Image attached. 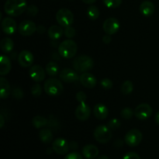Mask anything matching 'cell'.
I'll list each match as a JSON object with an SVG mask.
<instances>
[{"instance_id":"1","label":"cell","mask_w":159,"mask_h":159,"mask_svg":"<svg viewBox=\"0 0 159 159\" xmlns=\"http://www.w3.org/2000/svg\"><path fill=\"white\" fill-rule=\"evenodd\" d=\"M26 10V0H7L4 5L5 12L10 16H18Z\"/></svg>"},{"instance_id":"2","label":"cell","mask_w":159,"mask_h":159,"mask_svg":"<svg viewBox=\"0 0 159 159\" xmlns=\"http://www.w3.org/2000/svg\"><path fill=\"white\" fill-rule=\"evenodd\" d=\"M73 68L77 72H88L92 70L94 66V61L93 58L87 55H80L76 57L73 61Z\"/></svg>"},{"instance_id":"3","label":"cell","mask_w":159,"mask_h":159,"mask_svg":"<svg viewBox=\"0 0 159 159\" xmlns=\"http://www.w3.org/2000/svg\"><path fill=\"white\" fill-rule=\"evenodd\" d=\"M78 51V46L72 40H65L60 43L58 53L61 57L66 59H71L75 57Z\"/></svg>"},{"instance_id":"4","label":"cell","mask_w":159,"mask_h":159,"mask_svg":"<svg viewBox=\"0 0 159 159\" xmlns=\"http://www.w3.org/2000/svg\"><path fill=\"white\" fill-rule=\"evenodd\" d=\"M44 92L50 96H57L63 92V85L60 80L54 78L45 81L43 85Z\"/></svg>"},{"instance_id":"5","label":"cell","mask_w":159,"mask_h":159,"mask_svg":"<svg viewBox=\"0 0 159 159\" xmlns=\"http://www.w3.org/2000/svg\"><path fill=\"white\" fill-rule=\"evenodd\" d=\"M56 20L63 27L71 26L74 22V15L71 10L66 8L60 9L56 13Z\"/></svg>"},{"instance_id":"6","label":"cell","mask_w":159,"mask_h":159,"mask_svg":"<svg viewBox=\"0 0 159 159\" xmlns=\"http://www.w3.org/2000/svg\"><path fill=\"white\" fill-rule=\"evenodd\" d=\"M93 136L96 141L101 144H106L111 140L112 132L107 126L99 125L95 129Z\"/></svg>"},{"instance_id":"7","label":"cell","mask_w":159,"mask_h":159,"mask_svg":"<svg viewBox=\"0 0 159 159\" xmlns=\"http://www.w3.org/2000/svg\"><path fill=\"white\" fill-rule=\"evenodd\" d=\"M142 139V133L139 130L132 129L126 134L124 141L130 147H136V146L139 145Z\"/></svg>"},{"instance_id":"8","label":"cell","mask_w":159,"mask_h":159,"mask_svg":"<svg viewBox=\"0 0 159 159\" xmlns=\"http://www.w3.org/2000/svg\"><path fill=\"white\" fill-rule=\"evenodd\" d=\"M152 107L148 103H141L138 105L134 110V116L141 120H144L152 115Z\"/></svg>"},{"instance_id":"9","label":"cell","mask_w":159,"mask_h":159,"mask_svg":"<svg viewBox=\"0 0 159 159\" xmlns=\"http://www.w3.org/2000/svg\"><path fill=\"white\" fill-rule=\"evenodd\" d=\"M37 30V26L31 20H23L19 25V33L23 37H29Z\"/></svg>"},{"instance_id":"10","label":"cell","mask_w":159,"mask_h":159,"mask_svg":"<svg viewBox=\"0 0 159 159\" xmlns=\"http://www.w3.org/2000/svg\"><path fill=\"white\" fill-rule=\"evenodd\" d=\"M102 28L106 34L109 35H113L119 30L120 23L117 19L114 17H110L104 21Z\"/></svg>"},{"instance_id":"11","label":"cell","mask_w":159,"mask_h":159,"mask_svg":"<svg viewBox=\"0 0 159 159\" xmlns=\"http://www.w3.org/2000/svg\"><path fill=\"white\" fill-rule=\"evenodd\" d=\"M52 148L57 155H63L68 152L70 149L69 143L64 138H57L52 144Z\"/></svg>"},{"instance_id":"12","label":"cell","mask_w":159,"mask_h":159,"mask_svg":"<svg viewBox=\"0 0 159 159\" xmlns=\"http://www.w3.org/2000/svg\"><path fill=\"white\" fill-rule=\"evenodd\" d=\"M91 115V108L85 102H81L75 110V116L81 121H85Z\"/></svg>"},{"instance_id":"13","label":"cell","mask_w":159,"mask_h":159,"mask_svg":"<svg viewBox=\"0 0 159 159\" xmlns=\"http://www.w3.org/2000/svg\"><path fill=\"white\" fill-rule=\"evenodd\" d=\"M61 80L67 83H71L75 82L79 79V76L75 70L70 69V68H65L62 70L59 74Z\"/></svg>"},{"instance_id":"14","label":"cell","mask_w":159,"mask_h":159,"mask_svg":"<svg viewBox=\"0 0 159 159\" xmlns=\"http://www.w3.org/2000/svg\"><path fill=\"white\" fill-rule=\"evenodd\" d=\"M34 57L32 53L29 51H22L18 55V62L20 66L23 68L30 67L34 63Z\"/></svg>"},{"instance_id":"15","label":"cell","mask_w":159,"mask_h":159,"mask_svg":"<svg viewBox=\"0 0 159 159\" xmlns=\"http://www.w3.org/2000/svg\"><path fill=\"white\" fill-rule=\"evenodd\" d=\"M2 30L7 35H12L16 32L17 25L15 20L12 17H6L2 20L1 23Z\"/></svg>"},{"instance_id":"16","label":"cell","mask_w":159,"mask_h":159,"mask_svg":"<svg viewBox=\"0 0 159 159\" xmlns=\"http://www.w3.org/2000/svg\"><path fill=\"white\" fill-rule=\"evenodd\" d=\"M31 79L37 82H40L45 79V71L40 65H36L31 67L29 70Z\"/></svg>"},{"instance_id":"17","label":"cell","mask_w":159,"mask_h":159,"mask_svg":"<svg viewBox=\"0 0 159 159\" xmlns=\"http://www.w3.org/2000/svg\"><path fill=\"white\" fill-rule=\"evenodd\" d=\"M80 82L84 87L87 89H93L97 85L96 78L91 73L84 72L82 73L79 78Z\"/></svg>"},{"instance_id":"18","label":"cell","mask_w":159,"mask_h":159,"mask_svg":"<svg viewBox=\"0 0 159 159\" xmlns=\"http://www.w3.org/2000/svg\"><path fill=\"white\" fill-rule=\"evenodd\" d=\"M155 11V6L151 1H144L140 6V12L144 16L149 17L154 14Z\"/></svg>"},{"instance_id":"19","label":"cell","mask_w":159,"mask_h":159,"mask_svg":"<svg viewBox=\"0 0 159 159\" xmlns=\"http://www.w3.org/2000/svg\"><path fill=\"white\" fill-rule=\"evenodd\" d=\"M12 65L11 61L8 56L2 54L0 57V75L2 76L6 75L10 71Z\"/></svg>"},{"instance_id":"20","label":"cell","mask_w":159,"mask_h":159,"mask_svg":"<svg viewBox=\"0 0 159 159\" xmlns=\"http://www.w3.org/2000/svg\"><path fill=\"white\" fill-rule=\"evenodd\" d=\"M82 155L87 159L96 158L99 155V149L96 145L87 144L82 148Z\"/></svg>"},{"instance_id":"21","label":"cell","mask_w":159,"mask_h":159,"mask_svg":"<svg viewBox=\"0 0 159 159\" xmlns=\"http://www.w3.org/2000/svg\"><path fill=\"white\" fill-rule=\"evenodd\" d=\"M95 116L99 120H105L108 116V108L102 103H98L94 107L93 110Z\"/></svg>"},{"instance_id":"22","label":"cell","mask_w":159,"mask_h":159,"mask_svg":"<svg viewBox=\"0 0 159 159\" xmlns=\"http://www.w3.org/2000/svg\"><path fill=\"white\" fill-rule=\"evenodd\" d=\"M0 97L1 99H7L11 94V87L9 82L5 78H0Z\"/></svg>"},{"instance_id":"23","label":"cell","mask_w":159,"mask_h":159,"mask_svg":"<svg viewBox=\"0 0 159 159\" xmlns=\"http://www.w3.org/2000/svg\"><path fill=\"white\" fill-rule=\"evenodd\" d=\"M48 36L52 40H58L62 37L64 34V31L61 26H57V25H54L51 26V27L48 29Z\"/></svg>"},{"instance_id":"24","label":"cell","mask_w":159,"mask_h":159,"mask_svg":"<svg viewBox=\"0 0 159 159\" xmlns=\"http://www.w3.org/2000/svg\"><path fill=\"white\" fill-rule=\"evenodd\" d=\"M39 138L40 141L44 144H50L53 141V134L49 129H42L39 132Z\"/></svg>"},{"instance_id":"25","label":"cell","mask_w":159,"mask_h":159,"mask_svg":"<svg viewBox=\"0 0 159 159\" xmlns=\"http://www.w3.org/2000/svg\"><path fill=\"white\" fill-rule=\"evenodd\" d=\"M13 41L11 38L9 37H5L0 42V47L1 50L4 53H9L13 49Z\"/></svg>"},{"instance_id":"26","label":"cell","mask_w":159,"mask_h":159,"mask_svg":"<svg viewBox=\"0 0 159 159\" xmlns=\"http://www.w3.org/2000/svg\"><path fill=\"white\" fill-rule=\"evenodd\" d=\"M48 120L42 116H36L32 120V124L34 126V127L37 129L45 127L48 124Z\"/></svg>"},{"instance_id":"27","label":"cell","mask_w":159,"mask_h":159,"mask_svg":"<svg viewBox=\"0 0 159 159\" xmlns=\"http://www.w3.org/2000/svg\"><path fill=\"white\" fill-rule=\"evenodd\" d=\"M59 67L54 61H50L46 66V72L50 76H56L58 73Z\"/></svg>"},{"instance_id":"28","label":"cell","mask_w":159,"mask_h":159,"mask_svg":"<svg viewBox=\"0 0 159 159\" xmlns=\"http://www.w3.org/2000/svg\"><path fill=\"white\" fill-rule=\"evenodd\" d=\"M87 16L91 20H96L99 16V10L96 6H90L87 9Z\"/></svg>"},{"instance_id":"29","label":"cell","mask_w":159,"mask_h":159,"mask_svg":"<svg viewBox=\"0 0 159 159\" xmlns=\"http://www.w3.org/2000/svg\"><path fill=\"white\" fill-rule=\"evenodd\" d=\"M133 83H132V82H130V81L129 80L125 81V82L122 84V85H121V93L124 95L130 94V93L133 92Z\"/></svg>"},{"instance_id":"30","label":"cell","mask_w":159,"mask_h":159,"mask_svg":"<svg viewBox=\"0 0 159 159\" xmlns=\"http://www.w3.org/2000/svg\"><path fill=\"white\" fill-rule=\"evenodd\" d=\"M104 5L110 9H116L122 3V0H102Z\"/></svg>"},{"instance_id":"31","label":"cell","mask_w":159,"mask_h":159,"mask_svg":"<svg viewBox=\"0 0 159 159\" xmlns=\"http://www.w3.org/2000/svg\"><path fill=\"white\" fill-rule=\"evenodd\" d=\"M134 114V112H133V110L129 107L124 108L120 112V116L125 120L131 119Z\"/></svg>"},{"instance_id":"32","label":"cell","mask_w":159,"mask_h":159,"mask_svg":"<svg viewBox=\"0 0 159 159\" xmlns=\"http://www.w3.org/2000/svg\"><path fill=\"white\" fill-rule=\"evenodd\" d=\"M121 124H120V121L117 119H112L110 120V121L108 122L107 124V127L110 129V130H117L120 127Z\"/></svg>"},{"instance_id":"33","label":"cell","mask_w":159,"mask_h":159,"mask_svg":"<svg viewBox=\"0 0 159 159\" xmlns=\"http://www.w3.org/2000/svg\"><path fill=\"white\" fill-rule=\"evenodd\" d=\"M31 93L33 96L35 98L40 97L42 93V87L40 86V84H35L31 88Z\"/></svg>"},{"instance_id":"34","label":"cell","mask_w":159,"mask_h":159,"mask_svg":"<svg viewBox=\"0 0 159 159\" xmlns=\"http://www.w3.org/2000/svg\"><path fill=\"white\" fill-rule=\"evenodd\" d=\"M100 85L105 89H110L113 88V82L110 80V79H102L100 81Z\"/></svg>"},{"instance_id":"35","label":"cell","mask_w":159,"mask_h":159,"mask_svg":"<svg viewBox=\"0 0 159 159\" xmlns=\"http://www.w3.org/2000/svg\"><path fill=\"white\" fill-rule=\"evenodd\" d=\"M64 34H65V37H68V38H72L75 35V28L71 27V26H68V27H65Z\"/></svg>"},{"instance_id":"36","label":"cell","mask_w":159,"mask_h":159,"mask_svg":"<svg viewBox=\"0 0 159 159\" xmlns=\"http://www.w3.org/2000/svg\"><path fill=\"white\" fill-rule=\"evenodd\" d=\"M26 13L30 16H35L38 13V8L35 5H31L26 8Z\"/></svg>"},{"instance_id":"37","label":"cell","mask_w":159,"mask_h":159,"mask_svg":"<svg viewBox=\"0 0 159 159\" xmlns=\"http://www.w3.org/2000/svg\"><path fill=\"white\" fill-rule=\"evenodd\" d=\"M76 99H77V101L79 103H81V102H85V101L87 99L86 94L82 91L78 92L77 94H76Z\"/></svg>"},{"instance_id":"38","label":"cell","mask_w":159,"mask_h":159,"mask_svg":"<svg viewBox=\"0 0 159 159\" xmlns=\"http://www.w3.org/2000/svg\"><path fill=\"white\" fill-rule=\"evenodd\" d=\"M12 96H13L14 98L16 99H23V90L20 88L14 89L13 91H12Z\"/></svg>"},{"instance_id":"39","label":"cell","mask_w":159,"mask_h":159,"mask_svg":"<svg viewBox=\"0 0 159 159\" xmlns=\"http://www.w3.org/2000/svg\"><path fill=\"white\" fill-rule=\"evenodd\" d=\"M64 159H83L82 155L78 152H71V153L68 154Z\"/></svg>"},{"instance_id":"40","label":"cell","mask_w":159,"mask_h":159,"mask_svg":"<svg viewBox=\"0 0 159 159\" xmlns=\"http://www.w3.org/2000/svg\"><path fill=\"white\" fill-rule=\"evenodd\" d=\"M123 159H141L140 156L138 155V154L135 153V152H128V153L126 154Z\"/></svg>"},{"instance_id":"41","label":"cell","mask_w":159,"mask_h":159,"mask_svg":"<svg viewBox=\"0 0 159 159\" xmlns=\"http://www.w3.org/2000/svg\"><path fill=\"white\" fill-rule=\"evenodd\" d=\"M111 35H109V34H107V35L103 36V37H102V41H103L104 43H107V44H108V43H110V42L112 41V37H110Z\"/></svg>"},{"instance_id":"42","label":"cell","mask_w":159,"mask_h":159,"mask_svg":"<svg viewBox=\"0 0 159 159\" xmlns=\"http://www.w3.org/2000/svg\"><path fill=\"white\" fill-rule=\"evenodd\" d=\"M123 144H124L123 141H121V140H117V141H115L114 146L116 148H120L123 146Z\"/></svg>"},{"instance_id":"43","label":"cell","mask_w":159,"mask_h":159,"mask_svg":"<svg viewBox=\"0 0 159 159\" xmlns=\"http://www.w3.org/2000/svg\"><path fill=\"white\" fill-rule=\"evenodd\" d=\"M5 124V120H4V116L2 115H0V127H3Z\"/></svg>"},{"instance_id":"44","label":"cell","mask_w":159,"mask_h":159,"mask_svg":"<svg viewBox=\"0 0 159 159\" xmlns=\"http://www.w3.org/2000/svg\"><path fill=\"white\" fill-rule=\"evenodd\" d=\"M82 1L85 4H93V3L96 2V0H82Z\"/></svg>"},{"instance_id":"45","label":"cell","mask_w":159,"mask_h":159,"mask_svg":"<svg viewBox=\"0 0 159 159\" xmlns=\"http://www.w3.org/2000/svg\"><path fill=\"white\" fill-rule=\"evenodd\" d=\"M155 122H156V124H158V125H159V111L157 112V113L155 114Z\"/></svg>"},{"instance_id":"46","label":"cell","mask_w":159,"mask_h":159,"mask_svg":"<svg viewBox=\"0 0 159 159\" xmlns=\"http://www.w3.org/2000/svg\"><path fill=\"white\" fill-rule=\"evenodd\" d=\"M97 159H110V158H109L107 156H106V155H102V156H99Z\"/></svg>"}]
</instances>
